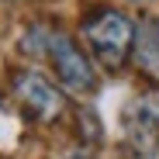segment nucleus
Returning <instances> with one entry per match:
<instances>
[{"label":"nucleus","mask_w":159,"mask_h":159,"mask_svg":"<svg viewBox=\"0 0 159 159\" xmlns=\"http://www.w3.org/2000/svg\"><path fill=\"white\" fill-rule=\"evenodd\" d=\"M83 35H87V42L93 48V56L107 69H118L128 59L131 45H135V24L121 11H100L83 24Z\"/></svg>","instance_id":"1"},{"label":"nucleus","mask_w":159,"mask_h":159,"mask_svg":"<svg viewBox=\"0 0 159 159\" xmlns=\"http://www.w3.org/2000/svg\"><path fill=\"white\" fill-rule=\"evenodd\" d=\"M48 56H52V66H56L62 87H69L73 93H90V90L97 87L87 56H83L69 38H52V42H48Z\"/></svg>","instance_id":"2"},{"label":"nucleus","mask_w":159,"mask_h":159,"mask_svg":"<svg viewBox=\"0 0 159 159\" xmlns=\"http://www.w3.org/2000/svg\"><path fill=\"white\" fill-rule=\"evenodd\" d=\"M17 97H21V104H24L38 121H52V118L62 114V97H59V90L52 87V83H45L42 76H35V73H24V76L17 80Z\"/></svg>","instance_id":"3"},{"label":"nucleus","mask_w":159,"mask_h":159,"mask_svg":"<svg viewBox=\"0 0 159 159\" xmlns=\"http://www.w3.org/2000/svg\"><path fill=\"white\" fill-rule=\"evenodd\" d=\"M139 62L145 73L159 76V35L152 28H142V35H139Z\"/></svg>","instance_id":"4"}]
</instances>
